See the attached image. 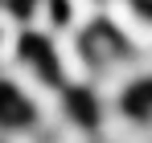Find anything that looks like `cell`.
Masks as SVG:
<instances>
[{
	"label": "cell",
	"instance_id": "7a4b0ae2",
	"mask_svg": "<svg viewBox=\"0 0 152 143\" xmlns=\"http://www.w3.org/2000/svg\"><path fill=\"white\" fill-rule=\"evenodd\" d=\"M119 110H127L132 119H148L152 115V78H136L119 94Z\"/></svg>",
	"mask_w": 152,
	"mask_h": 143
},
{
	"label": "cell",
	"instance_id": "3957f363",
	"mask_svg": "<svg viewBox=\"0 0 152 143\" xmlns=\"http://www.w3.org/2000/svg\"><path fill=\"white\" fill-rule=\"evenodd\" d=\"M25 119H33V102L0 82V123H25Z\"/></svg>",
	"mask_w": 152,
	"mask_h": 143
},
{
	"label": "cell",
	"instance_id": "6da1fadb",
	"mask_svg": "<svg viewBox=\"0 0 152 143\" xmlns=\"http://www.w3.org/2000/svg\"><path fill=\"white\" fill-rule=\"evenodd\" d=\"M21 57H25L37 74H41V82H58V78H62L58 49H53L45 37H25V41H21Z\"/></svg>",
	"mask_w": 152,
	"mask_h": 143
}]
</instances>
